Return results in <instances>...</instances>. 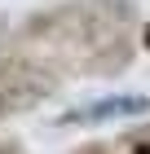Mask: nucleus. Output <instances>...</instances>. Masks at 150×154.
<instances>
[{"label": "nucleus", "instance_id": "f257e3e1", "mask_svg": "<svg viewBox=\"0 0 150 154\" xmlns=\"http://www.w3.org/2000/svg\"><path fill=\"white\" fill-rule=\"evenodd\" d=\"M132 22V0H62L49 9L31 13L18 35L27 44L49 48H97L102 40L119 35Z\"/></svg>", "mask_w": 150, "mask_h": 154}, {"label": "nucleus", "instance_id": "f03ea898", "mask_svg": "<svg viewBox=\"0 0 150 154\" xmlns=\"http://www.w3.org/2000/svg\"><path fill=\"white\" fill-rule=\"evenodd\" d=\"M58 75L35 57H5L0 62V119H13L22 110L40 106L44 97H53Z\"/></svg>", "mask_w": 150, "mask_h": 154}, {"label": "nucleus", "instance_id": "7ed1b4c3", "mask_svg": "<svg viewBox=\"0 0 150 154\" xmlns=\"http://www.w3.org/2000/svg\"><path fill=\"white\" fill-rule=\"evenodd\" d=\"M150 110V97L141 93H110V97H97V101H84V106L66 110L58 123L66 128H93V123H119V119H137Z\"/></svg>", "mask_w": 150, "mask_h": 154}, {"label": "nucleus", "instance_id": "20e7f679", "mask_svg": "<svg viewBox=\"0 0 150 154\" xmlns=\"http://www.w3.org/2000/svg\"><path fill=\"white\" fill-rule=\"evenodd\" d=\"M132 62V40H128V31H119V35L102 40L97 48H88V57H84L80 71L84 75H119Z\"/></svg>", "mask_w": 150, "mask_h": 154}, {"label": "nucleus", "instance_id": "39448f33", "mask_svg": "<svg viewBox=\"0 0 150 154\" xmlns=\"http://www.w3.org/2000/svg\"><path fill=\"white\" fill-rule=\"evenodd\" d=\"M0 154H22V145L13 141V137H0Z\"/></svg>", "mask_w": 150, "mask_h": 154}, {"label": "nucleus", "instance_id": "423d86ee", "mask_svg": "<svg viewBox=\"0 0 150 154\" xmlns=\"http://www.w3.org/2000/svg\"><path fill=\"white\" fill-rule=\"evenodd\" d=\"M128 154H150V137H141V141L132 145V150H128Z\"/></svg>", "mask_w": 150, "mask_h": 154}]
</instances>
